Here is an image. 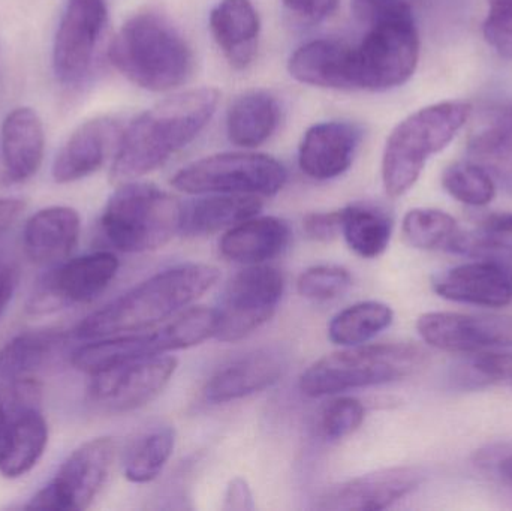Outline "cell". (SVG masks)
<instances>
[{
    "mask_svg": "<svg viewBox=\"0 0 512 511\" xmlns=\"http://www.w3.org/2000/svg\"><path fill=\"white\" fill-rule=\"evenodd\" d=\"M420 57V36L411 11L367 24L354 47L357 90L384 92L402 86L414 75Z\"/></svg>",
    "mask_w": 512,
    "mask_h": 511,
    "instance_id": "8",
    "label": "cell"
},
{
    "mask_svg": "<svg viewBox=\"0 0 512 511\" xmlns=\"http://www.w3.org/2000/svg\"><path fill=\"white\" fill-rule=\"evenodd\" d=\"M62 344L60 330H30L12 338L0 350V389L36 380Z\"/></svg>",
    "mask_w": 512,
    "mask_h": 511,
    "instance_id": "29",
    "label": "cell"
},
{
    "mask_svg": "<svg viewBox=\"0 0 512 511\" xmlns=\"http://www.w3.org/2000/svg\"><path fill=\"white\" fill-rule=\"evenodd\" d=\"M417 330L430 347L450 353L512 347V315L427 312L418 318Z\"/></svg>",
    "mask_w": 512,
    "mask_h": 511,
    "instance_id": "16",
    "label": "cell"
},
{
    "mask_svg": "<svg viewBox=\"0 0 512 511\" xmlns=\"http://www.w3.org/2000/svg\"><path fill=\"white\" fill-rule=\"evenodd\" d=\"M472 107L444 101L415 111L388 137L382 158V182L391 198L405 195L420 179L430 156L444 150L466 125Z\"/></svg>",
    "mask_w": 512,
    "mask_h": 511,
    "instance_id": "5",
    "label": "cell"
},
{
    "mask_svg": "<svg viewBox=\"0 0 512 511\" xmlns=\"http://www.w3.org/2000/svg\"><path fill=\"white\" fill-rule=\"evenodd\" d=\"M340 234L358 257L373 260L387 251L393 234V221L379 207L349 204L340 210Z\"/></svg>",
    "mask_w": 512,
    "mask_h": 511,
    "instance_id": "31",
    "label": "cell"
},
{
    "mask_svg": "<svg viewBox=\"0 0 512 511\" xmlns=\"http://www.w3.org/2000/svg\"><path fill=\"white\" fill-rule=\"evenodd\" d=\"M8 413V402H6L5 396L0 390V435H2L3 428H5L6 420H8Z\"/></svg>",
    "mask_w": 512,
    "mask_h": 511,
    "instance_id": "47",
    "label": "cell"
},
{
    "mask_svg": "<svg viewBox=\"0 0 512 511\" xmlns=\"http://www.w3.org/2000/svg\"><path fill=\"white\" fill-rule=\"evenodd\" d=\"M352 284L348 269L336 264H318L298 276V294L313 302H328L342 296Z\"/></svg>",
    "mask_w": 512,
    "mask_h": 511,
    "instance_id": "37",
    "label": "cell"
},
{
    "mask_svg": "<svg viewBox=\"0 0 512 511\" xmlns=\"http://www.w3.org/2000/svg\"><path fill=\"white\" fill-rule=\"evenodd\" d=\"M210 30L234 69L254 62L261 23L251 0H221L210 14Z\"/></svg>",
    "mask_w": 512,
    "mask_h": 511,
    "instance_id": "26",
    "label": "cell"
},
{
    "mask_svg": "<svg viewBox=\"0 0 512 511\" xmlns=\"http://www.w3.org/2000/svg\"><path fill=\"white\" fill-rule=\"evenodd\" d=\"M117 270L119 260L108 251L81 255L51 266L33 285L26 312L33 317H41L93 302L110 287Z\"/></svg>",
    "mask_w": 512,
    "mask_h": 511,
    "instance_id": "11",
    "label": "cell"
},
{
    "mask_svg": "<svg viewBox=\"0 0 512 511\" xmlns=\"http://www.w3.org/2000/svg\"><path fill=\"white\" fill-rule=\"evenodd\" d=\"M116 456L113 438L86 441L60 465L53 479L39 489L27 510L83 511L92 506L107 482Z\"/></svg>",
    "mask_w": 512,
    "mask_h": 511,
    "instance_id": "10",
    "label": "cell"
},
{
    "mask_svg": "<svg viewBox=\"0 0 512 511\" xmlns=\"http://www.w3.org/2000/svg\"><path fill=\"white\" fill-rule=\"evenodd\" d=\"M3 179L23 183L38 173L44 158V128L32 108L21 107L6 116L2 126Z\"/></svg>",
    "mask_w": 512,
    "mask_h": 511,
    "instance_id": "25",
    "label": "cell"
},
{
    "mask_svg": "<svg viewBox=\"0 0 512 511\" xmlns=\"http://www.w3.org/2000/svg\"><path fill=\"white\" fill-rule=\"evenodd\" d=\"M224 510L246 511L254 510V495H252L251 486L242 477H236L228 485L224 497Z\"/></svg>",
    "mask_w": 512,
    "mask_h": 511,
    "instance_id": "43",
    "label": "cell"
},
{
    "mask_svg": "<svg viewBox=\"0 0 512 511\" xmlns=\"http://www.w3.org/2000/svg\"><path fill=\"white\" fill-rule=\"evenodd\" d=\"M288 369V359L277 348H262L239 357L219 369L204 387L210 404H228L264 392L279 383Z\"/></svg>",
    "mask_w": 512,
    "mask_h": 511,
    "instance_id": "19",
    "label": "cell"
},
{
    "mask_svg": "<svg viewBox=\"0 0 512 511\" xmlns=\"http://www.w3.org/2000/svg\"><path fill=\"white\" fill-rule=\"evenodd\" d=\"M394 312L382 302L355 303L334 315L328 324V338L339 347H355L372 341L391 326Z\"/></svg>",
    "mask_w": 512,
    "mask_h": 511,
    "instance_id": "32",
    "label": "cell"
},
{
    "mask_svg": "<svg viewBox=\"0 0 512 511\" xmlns=\"http://www.w3.org/2000/svg\"><path fill=\"white\" fill-rule=\"evenodd\" d=\"M182 204L152 183H122L102 213V233L117 251H156L179 234Z\"/></svg>",
    "mask_w": 512,
    "mask_h": 511,
    "instance_id": "6",
    "label": "cell"
},
{
    "mask_svg": "<svg viewBox=\"0 0 512 511\" xmlns=\"http://www.w3.org/2000/svg\"><path fill=\"white\" fill-rule=\"evenodd\" d=\"M216 324V309L195 306L186 309L156 332L126 333L83 345L72 354V365L78 371L93 375L134 360L185 350L215 336Z\"/></svg>",
    "mask_w": 512,
    "mask_h": 511,
    "instance_id": "7",
    "label": "cell"
},
{
    "mask_svg": "<svg viewBox=\"0 0 512 511\" xmlns=\"http://www.w3.org/2000/svg\"><path fill=\"white\" fill-rule=\"evenodd\" d=\"M18 285V270L8 261H0V315L14 297Z\"/></svg>",
    "mask_w": 512,
    "mask_h": 511,
    "instance_id": "44",
    "label": "cell"
},
{
    "mask_svg": "<svg viewBox=\"0 0 512 511\" xmlns=\"http://www.w3.org/2000/svg\"><path fill=\"white\" fill-rule=\"evenodd\" d=\"M433 290L451 302L504 308L512 303V269L502 261L483 258L436 276Z\"/></svg>",
    "mask_w": 512,
    "mask_h": 511,
    "instance_id": "18",
    "label": "cell"
},
{
    "mask_svg": "<svg viewBox=\"0 0 512 511\" xmlns=\"http://www.w3.org/2000/svg\"><path fill=\"white\" fill-rule=\"evenodd\" d=\"M361 137L363 132L355 123L333 120L313 125L300 144L301 171L313 180L342 176L354 161Z\"/></svg>",
    "mask_w": 512,
    "mask_h": 511,
    "instance_id": "20",
    "label": "cell"
},
{
    "mask_svg": "<svg viewBox=\"0 0 512 511\" xmlns=\"http://www.w3.org/2000/svg\"><path fill=\"white\" fill-rule=\"evenodd\" d=\"M445 191L466 206L483 207L496 197V182L480 165L471 161L454 162L442 174Z\"/></svg>",
    "mask_w": 512,
    "mask_h": 511,
    "instance_id": "36",
    "label": "cell"
},
{
    "mask_svg": "<svg viewBox=\"0 0 512 511\" xmlns=\"http://www.w3.org/2000/svg\"><path fill=\"white\" fill-rule=\"evenodd\" d=\"M288 180L285 167L264 153L230 152L186 165L171 179L180 192L192 195L242 194L273 197Z\"/></svg>",
    "mask_w": 512,
    "mask_h": 511,
    "instance_id": "9",
    "label": "cell"
},
{
    "mask_svg": "<svg viewBox=\"0 0 512 511\" xmlns=\"http://www.w3.org/2000/svg\"><path fill=\"white\" fill-rule=\"evenodd\" d=\"M403 237L412 248L423 251L450 249L459 234L456 219L438 209H414L403 219Z\"/></svg>",
    "mask_w": 512,
    "mask_h": 511,
    "instance_id": "35",
    "label": "cell"
},
{
    "mask_svg": "<svg viewBox=\"0 0 512 511\" xmlns=\"http://www.w3.org/2000/svg\"><path fill=\"white\" fill-rule=\"evenodd\" d=\"M468 368L477 384L512 386V354L481 353L469 362Z\"/></svg>",
    "mask_w": 512,
    "mask_h": 511,
    "instance_id": "40",
    "label": "cell"
},
{
    "mask_svg": "<svg viewBox=\"0 0 512 511\" xmlns=\"http://www.w3.org/2000/svg\"><path fill=\"white\" fill-rule=\"evenodd\" d=\"M280 105L267 90H249L234 99L227 114V132L236 146H261L276 131Z\"/></svg>",
    "mask_w": 512,
    "mask_h": 511,
    "instance_id": "30",
    "label": "cell"
},
{
    "mask_svg": "<svg viewBox=\"0 0 512 511\" xmlns=\"http://www.w3.org/2000/svg\"><path fill=\"white\" fill-rule=\"evenodd\" d=\"M283 276L274 267L258 264L237 273L225 288L216 308L218 324L215 338L239 342L264 326L283 296Z\"/></svg>",
    "mask_w": 512,
    "mask_h": 511,
    "instance_id": "12",
    "label": "cell"
},
{
    "mask_svg": "<svg viewBox=\"0 0 512 511\" xmlns=\"http://www.w3.org/2000/svg\"><path fill=\"white\" fill-rule=\"evenodd\" d=\"M487 2L489 14L484 21V39L499 56L512 60V0Z\"/></svg>",
    "mask_w": 512,
    "mask_h": 511,
    "instance_id": "39",
    "label": "cell"
},
{
    "mask_svg": "<svg viewBox=\"0 0 512 511\" xmlns=\"http://www.w3.org/2000/svg\"><path fill=\"white\" fill-rule=\"evenodd\" d=\"M77 210L54 206L39 210L24 225V254L38 266H56L68 260L80 239Z\"/></svg>",
    "mask_w": 512,
    "mask_h": 511,
    "instance_id": "24",
    "label": "cell"
},
{
    "mask_svg": "<svg viewBox=\"0 0 512 511\" xmlns=\"http://www.w3.org/2000/svg\"><path fill=\"white\" fill-rule=\"evenodd\" d=\"M24 201L17 198H2L0 200V240L6 236L9 230L14 227L15 222L20 219L24 212Z\"/></svg>",
    "mask_w": 512,
    "mask_h": 511,
    "instance_id": "45",
    "label": "cell"
},
{
    "mask_svg": "<svg viewBox=\"0 0 512 511\" xmlns=\"http://www.w3.org/2000/svg\"><path fill=\"white\" fill-rule=\"evenodd\" d=\"M364 416V405L358 399L342 396L325 405L319 426L327 440L339 441L357 432L363 425Z\"/></svg>",
    "mask_w": 512,
    "mask_h": 511,
    "instance_id": "38",
    "label": "cell"
},
{
    "mask_svg": "<svg viewBox=\"0 0 512 511\" xmlns=\"http://www.w3.org/2000/svg\"><path fill=\"white\" fill-rule=\"evenodd\" d=\"M219 281V269L210 264L186 263L156 273L84 318L75 336L102 339L144 332L206 294Z\"/></svg>",
    "mask_w": 512,
    "mask_h": 511,
    "instance_id": "2",
    "label": "cell"
},
{
    "mask_svg": "<svg viewBox=\"0 0 512 511\" xmlns=\"http://www.w3.org/2000/svg\"><path fill=\"white\" fill-rule=\"evenodd\" d=\"M426 474L417 467H394L355 477L328 489L319 510H385L420 488Z\"/></svg>",
    "mask_w": 512,
    "mask_h": 511,
    "instance_id": "17",
    "label": "cell"
},
{
    "mask_svg": "<svg viewBox=\"0 0 512 511\" xmlns=\"http://www.w3.org/2000/svg\"><path fill=\"white\" fill-rule=\"evenodd\" d=\"M108 56L129 81L152 92L177 89L194 71L188 41L155 12L132 15L114 36Z\"/></svg>",
    "mask_w": 512,
    "mask_h": 511,
    "instance_id": "3",
    "label": "cell"
},
{
    "mask_svg": "<svg viewBox=\"0 0 512 511\" xmlns=\"http://www.w3.org/2000/svg\"><path fill=\"white\" fill-rule=\"evenodd\" d=\"M499 473L505 480L512 483V455L507 456L504 461L499 464Z\"/></svg>",
    "mask_w": 512,
    "mask_h": 511,
    "instance_id": "46",
    "label": "cell"
},
{
    "mask_svg": "<svg viewBox=\"0 0 512 511\" xmlns=\"http://www.w3.org/2000/svg\"><path fill=\"white\" fill-rule=\"evenodd\" d=\"M303 230L315 242H331L340 234V210L309 213L303 219Z\"/></svg>",
    "mask_w": 512,
    "mask_h": 511,
    "instance_id": "41",
    "label": "cell"
},
{
    "mask_svg": "<svg viewBox=\"0 0 512 511\" xmlns=\"http://www.w3.org/2000/svg\"><path fill=\"white\" fill-rule=\"evenodd\" d=\"M288 71L309 86L334 90H357L354 47L339 39H315L294 51Z\"/></svg>",
    "mask_w": 512,
    "mask_h": 511,
    "instance_id": "23",
    "label": "cell"
},
{
    "mask_svg": "<svg viewBox=\"0 0 512 511\" xmlns=\"http://www.w3.org/2000/svg\"><path fill=\"white\" fill-rule=\"evenodd\" d=\"M3 396L9 413L0 435V474L5 479H20L44 456L48 444L47 420L39 410V392L14 390Z\"/></svg>",
    "mask_w": 512,
    "mask_h": 511,
    "instance_id": "15",
    "label": "cell"
},
{
    "mask_svg": "<svg viewBox=\"0 0 512 511\" xmlns=\"http://www.w3.org/2000/svg\"><path fill=\"white\" fill-rule=\"evenodd\" d=\"M122 129L108 117H98L83 123L68 138L53 162L54 182H77L96 173L104 165L111 150L119 146Z\"/></svg>",
    "mask_w": 512,
    "mask_h": 511,
    "instance_id": "22",
    "label": "cell"
},
{
    "mask_svg": "<svg viewBox=\"0 0 512 511\" xmlns=\"http://www.w3.org/2000/svg\"><path fill=\"white\" fill-rule=\"evenodd\" d=\"M176 432L170 426H158L141 434L126 452L123 474L131 483L152 482L173 456Z\"/></svg>",
    "mask_w": 512,
    "mask_h": 511,
    "instance_id": "33",
    "label": "cell"
},
{
    "mask_svg": "<svg viewBox=\"0 0 512 511\" xmlns=\"http://www.w3.org/2000/svg\"><path fill=\"white\" fill-rule=\"evenodd\" d=\"M427 362L429 353L409 342L345 347L307 368L300 377V389L310 398L339 395L405 380L420 372Z\"/></svg>",
    "mask_w": 512,
    "mask_h": 511,
    "instance_id": "4",
    "label": "cell"
},
{
    "mask_svg": "<svg viewBox=\"0 0 512 511\" xmlns=\"http://www.w3.org/2000/svg\"><path fill=\"white\" fill-rule=\"evenodd\" d=\"M218 102V90L201 87L177 93L144 111L122 132L111 182H134L164 165L209 125Z\"/></svg>",
    "mask_w": 512,
    "mask_h": 511,
    "instance_id": "1",
    "label": "cell"
},
{
    "mask_svg": "<svg viewBox=\"0 0 512 511\" xmlns=\"http://www.w3.org/2000/svg\"><path fill=\"white\" fill-rule=\"evenodd\" d=\"M107 18L105 0H66L53 45V69L60 84L75 87L86 80Z\"/></svg>",
    "mask_w": 512,
    "mask_h": 511,
    "instance_id": "13",
    "label": "cell"
},
{
    "mask_svg": "<svg viewBox=\"0 0 512 511\" xmlns=\"http://www.w3.org/2000/svg\"><path fill=\"white\" fill-rule=\"evenodd\" d=\"M291 230L282 219L259 216L227 230L219 243L222 257L245 266H258L285 251Z\"/></svg>",
    "mask_w": 512,
    "mask_h": 511,
    "instance_id": "27",
    "label": "cell"
},
{
    "mask_svg": "<svg viewBox=\"0 0 512 511\" xmlns=\"http://www.w3.org/2000/svg\"><path fill=\"white\" fill-rule=\"evenodd\" d=\"M282 2L301 20L318 23L334 14L340 0H282Z\"/></svg>",
    "mask_w": 512,
    "mask_h": 511,
    "instance_id": "42",
    "label": "cell"
},
{
    "mask_svg": "<svg viewBox=\"0 0 512 511\" xmlns=\"http://www.w3.org/2000/svg\"><path fill=\"white\" fill-rule=\"evenodd\" d=\"M177 359L147 357L90 375L92 404L107 413H129L158 398L173 378Z\"/></svg>",
    "mask_w": 512,
    "mask_h": 511,
    "instance_id": "14",
    "label": "cell"
},
{
    "mask_svg": "<svg viewBox=\"0 0 512 511\" xmlns=\"http://www.w3.org/2000/svg\"><path fill=\"white\" fill-rule=\"evenodd\" d=\"M468 161L512 192V101L484 108L469 132Z\"/></svg>",
    "mask_w": 512,
    "mask_h": 511,
    "instance_id": "21",
    "label": "cell"
},
{
    "mask_svg": "<svg viewBox=\"0 0 512 511\" xmlns=\"http://www.w3.org/2000/svg\"><path fill=\"white\" fill-rule=\"evenodd\" d=\"M448 251L489 260H512V215L493 216L475 230H460Z\"/></svg>",
    "mask_w": 512,
    "mask_h": 511,
    "instance_id": "34",
    "label": "cell"
},
{
    "mask_svg": "<svg viewBox=\"0 0 512 511\" xmlns=\"http://www.w3.org/2000/svg\"><path fill=\"white\" fill-rule=\"evenodd\" d=\"M207 197L182 204L179 234L188 237L210 236L230 230L262 209L256 195L206 194Z\"/></svg>",
    "mask_w": 512,
    "mask_h": 511,
    "instance_id": "28",
    "label": "cell"
}]
</instances>
